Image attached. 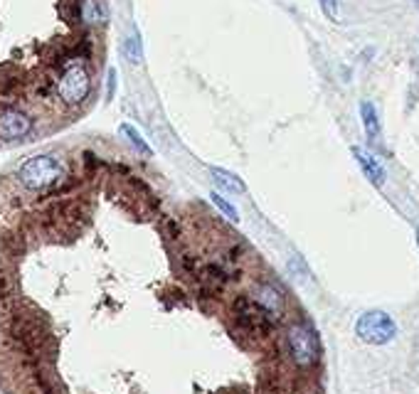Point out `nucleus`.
I'll return each mask as SVG.
<instances>
[{
  "mask_svg": "<svg viewBox=\"0 0 419 394\" xmlns=\"http://www.w3.org/2000/svg\"><path fill=\"white\" fill-rule=\"evenodd\" d=\"M35 133V118L23 106H3L0 108V141L18 143L28 141Z\"/></svg>",
  "mask_w": 419,
  "mask_h": 394,
  "instance_id": "6",
  "label": "nucleus"
},
{
  "mask_svg": "<svg viewBox=\"0 0 419 394\" xmlns=\"http://www.w3.org/2000/svg\"><path fill=\"white\" fill-rule=\"evenodd\" d=\"M318 3H320V10L325 13V18L328 20L338 18V0H318Z\"/></svg>",
  "mask_w": 419,
  "mask_h": 394,
  "instance_id": "15",
  "label": "nucleus"
},
{
  "mask_svg": "<svg viewBox=\"0 0 419 394\" xmlns=\"http://www.w3.org/2000/svg\"><path fill=\"white\" fill-rule=\"evenodd\" d=\"M415 3H417V5H419V0H415Z\"/></svg>",
  "mask_w": 419,
  "mask_h": 394,
  "instance_id": "17",
  "label": "nucleus"
},
{
  "mask_svg": "<svg viewBox=\"0 0 419 394\" xmlns=\"http://www.w3.org/2000/svg\"><path fill=\"white\" fill-rule=\"evenodd\" d=\"M116 91V69H108V81H106V98H113Z\"/></svg>",
  "mask_w": 419,
  "mask_h": 394,
  "instance_id": "16",
  "label": "nucleus"
},
{
  "mask_svg": "<svg viewBox=\"0 0 419 394\" xmlns=\"http://www.w3.org/2000/svg\"><path fill=\"white\" fill-rule=\"evenodd\" d=\"M286 352L296 367L311 370L320 357L318 333L308 323H294L286 330Z\"/></svg>",
  "mask_w": 419,
  "mask_h": 394,
  "instance_id": "3",
  "label": "nucleus"
},
{
  "mask_svg": "<svg viewBox=\"0 0 419 394\" xmlns=\"http://www.w3.org/2000/svg\"><path fill=\"white\" fill-rule=\"evenodd\" d=\"M79 15L86 28H101L108 20L106 3L104 0H79Z\"/></svg>",
  "mask_w": 419,
  "mask_h": 394,
  "instance_id": "9",
  "label": "nucleus"
},
{
  "mask_svg": "<svg viewBox=\"0 0 419 394\" xmlns=\"http://www.w3.org/2000/svg\"><path fill=\"white\" fill-rule=\"evenodd\" d=\"M91 86H94V81H91L89 64L84 60H72L55 79L57 101L69 108H77L82 103H86V98L91 94Z\"/></svg>",
  "mask_w": 419,
  "mask_h": 394,
  "instance_id": "2",
  "label": "nucleus"
},
{
  "mask_svg": "<svg viewBox=\"0 0 419 394\" xmlns=\"http://www.w3.org/2000/svg\"><path fill=\"white\" fill-rule=\"evenodd\" d=\"M210 200H212V205H215L217 210H220L222 215L227 217V220H232V222L240 220V215H237L235 205H232V202H227L225 197H220V193H212V195H210Z\"/></svg>",
  "mask_w": 419,
  "mask_h": 394,
  "instance_id": "14",
  "label": "nucleus"
},
{
  "mask_svg": "<svg viewBox=\"0 0 419 394\" xmlns=\"http://www.w3.org/2000/svg\"><path fill=\"white\" fill-rule=\"evenodd\" d=\"M210 175H212V180H215L217 188L225 190V193L242 195L247 190V185L242 183V178H237L235 173H230V170H225V168H210Z\"/></svg>",
  "mask_w": 419,
  "mask_h": 394,
  "instance_id": "10",
  "label": "nucleus"
},
{
  "mask_svg": "<svg viewBox=\"0 0 419 394\" xmlns=\"http://www.w3.org/2000/svg\"><path fill=\"white\" fill-rule=\"evenodd\" d=\"M355 333L370 345H385L397 335V325L385 310H367L355 323Z\"/></svg>",
  "mask_w": 419,
  "mask_h": 394,
  "instance_id": "5",
  "label": "nucleus"
},
{
  "mask_svg": "<svg viewBox=\"0 0 419 394\" xmlns=\"http://www.w3.org/2000/svg\"><path fill=\"white\" fill-rule=\"evenodd\" d=\"M353 155H355V160L360 163V168H363L365 178L370 180L372 185L382 188V185H385V180H387V173H385V168H382L380 160H377L372 153H367L365 148H358V146H353Z\"/></svg>",
  "mask_w": 419,
  "mask_h": 394,
  "instance_id": "8",
  "label": "nucleus"
},
{
  "mask_svg": "<svg viewBox=\"0 0 419 394\" xmlns=\"http://www.w3.org/2000/svg\"><path fill=\"white\" fill-rule=\"evenodd\" d=\"M232 313H235L237 328L245 335H252V338H267L276 325L252 296H240L232 305Z\"/></svg>",
  "mask_w": 419,
  "mask_h": 394,
  "instance_id": "4",
  "label": "nucleus"
},
{
  "mask_svg": "<svg viewBox=\"0 0 419 394\" xmlns=\"http://www.w3.org/2000/svg\"><path fill=\"white\" fill-rule=\"evenodd\" d=\"M123 55H126V60L131 62V64H141L143 60V50H141V38L138 35H131V38L123 43Z\"/></svg>",
  "mask_w": 419,
  "mask_h": 394,
  "instance_id": "13",
  "label": "nucleus"
},
{
  "mask_svg": "<svg viewBox=\"0 0 419 394\" xmlns=\"http://www.w3.org/2000/svg\"><path fill=\"white\" fill-rule=\"evenodd\" d=\"M252 298H255L257 303H259L262 308L267 310L269 318H272L276 325H279V320H284L286 308H284V296H281V291H279L276 286H272V283H257Z\"/></svg>",
  "mask_w": 419,
  "mask_h": 394,
  "instance_id": "7",
  "label": "nucleus"
},
{
  "mask_svg": "<svg viewBox=\"0 0 419 394\" xmlns=\"http://www.w3.org/2000/svg\"><path fill=\"white\" fill-rule=\"evenodd\" d=\"M18 183L23 185L28 193H55V190L65 188L69 180V168L67 163L55 153H43L25 158L20 163L18 173H15Z\"/></svg>",
  "mask_w": 419,
  "mask_h": 394,
  "instance_id": "1",
  "label": "nucleus"
},
{
  "mask_svg": "<svg viewBox=\"0 0 419 394\" xmlns=\"http://www.w3.org/2000/svg\"><path fill=\"white\" fill-rule=\"evenodd\" d=\"M121 133L128 138V143H131V146L136 148L138 153H141V155H146V158H151V155H153V150H151V146H148L146 141H143V138H141V133H138L136 128H133V126H128V123H121Z\"/></svg>",
  "mask_w": 419,
  "mask_h": 394,
  "instance_id": "12",
  "label": "nucleus"
},
{
  "mask_svg": "<svg viewBox=\"0 0 419 394\" xmlns=\"http://www.w3.org/2000/svg\"><path fill=\"white\" fill-rule=\"evenodd\" d=\"M360 116H363V126H365V133L375 141L377 136H380V121H377V111L375 106H372L370 101H363L360 103Z\"/></svg>",
  "mask_w": 419,
  "mask_h": 394,
  "instance_id": "11",
  "label": "nucleus"
}]
</instances>
